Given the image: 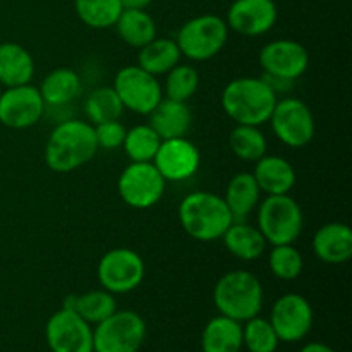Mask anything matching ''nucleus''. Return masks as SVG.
I'll return each mask as SVG.
<instances>
[{"instance_id": "nucleus-29", "label": "nucleus", "mask_w": 352, "mask_h": 352, "mask_svg": "<svg viewBox=\"0 0 352 352\" xmlns=\"http://www.w3.org/2000/svg\"><path fill=\"white\" fill-rule=\"evenodd\" d=\"M82 110L86 120L96 126L107 120H119L126 109L112 86H98L86 96Z\"/></svg>"}, {"instance_id": "nucleus-25", "label": "nucleus", "mask_w": 352, "mask_h": 352, "mask_svg": "<svg viewBox=\"0 0 352 352\" xmlns=\"http://www.w3.org/2000/svg\"><path fill=\"white\" fill-rule=\"evenodd\" d=\"M38 89H40L45 105L65 107L78 98L82 85L81 78L74 69L57 67L45 76Z\"/></svg>"}, {"instance_id": "nucleus-16", "label": "nucleus", "mask_w": 352, "mask_h": 352, "mask_svg": "<svg viewBox=\"0 0 352 352\" xmlns=\"http://www.w3.org/2000/svg\"><path fill=\"white\" fill-rule=\"evenodd\" d=\"M153 165L167 182H184L199 170L201 153L186 136L162 140Z\"/></svg>"}, {"instance_id": "nucleus-1", "label": "nucleus", "mask_w": 352, "mask_h": 352, "mask_svg": "<svg viewBox=\"0 0 352 352\" xmlns=\"http://www.w3.org/2000/svg\"><path fill=\"white\" fill-rule=\"evenodd\" d=\"M96 153L98 143L93 124L81 119H67L52 129L43 158L50 170L69 174L89 164Z\"/></svg>"}, {"instance_id": "nucleus-7", "label": "nucleus", "mask_w": 352, "mask_h": 352, "mask_svg": "<svg viewBox=\"0 0 352 352\" xmlns=\"http://www.w3.org/2000/svg\"><path fill=\"white\" fill-rule=\"evenodd\" d=\"M146 340V322L131 309H117L93 327V352H138Z\"/></svg>"}, {"instance_id": "nucleus-33", "label": "nucleus", "mask_w": 352, "mask_h": 352, "mask_svg": "<svg viewBox=\"0 0 352 352\" xmlns=\"http://www.w3.org/2000/svg\"><path fill=\"white\" fill-rule=\"evenodd\" d=\"M199 72L195 65L181 64L165 74V85L162 86L165 98L177 100V102L188 103L196 95L199 88Z\"/></svg>"}, {"instance_id": "nucleus-15", "label": "nucleus", "mask_w": 352, "mask_h": 352, "mask_svg": "<svg viewBox=\"0 0 352 352\" xmlns=\"http://www.w3.org/2000/svg\"><path fill=\"white\" fill-rule=\"evenodd\" d=\"M263 74L296 82L309 67V52L291 38L272 40L263 45L258 55Z\"/></svg>"}, {"instance_id": "nucleus-20", "label": "nucleus", "mask_w": 352, "mask_h": 352, "mask_svg": "<svg viewBox=\"0 0 352 352\" xmlns=\"http://www.w3.org/2000/svg\"><path fill=\"white\" fill-rule=\"evenodd\" d=\"M150 126L162 140L182 138L189 133L192 124V112L186 102L162 98V102L150 112Z\"/></svg>"}, {"instance_id": "nucleus-39", "label": "nucleus", "mask_w": 352, "mask_h": 352, "mask_svg": "<svg viewBox=\"0 0 352 352\" xmlns=\"http://www.w3.org/2000/svg\"><path fill=\"white\" fill-rule=\"evenodd\" d=\"M0 93H2V86H0Z\"/></svg>"}, {"instance_id": "nucleus-8", "label": "nucleus", "mask_w": 352, "mask_h": 352, "mask_svg": "<svg viewBox=\"0 0 352 352\" xmlns=\"http://www.w3.org/2000/svg\"><path fill=\"white\" fill-rule=\"evenodd\" d=\"M146 265L140 253L129 248H113L107 251L96 267V278L105 291L117 294H129L136 291L144 280Z\"/></svg>"}, {"instance_id": "nucleus-34", "label": "nucleus", "mask_w": 352, "mask_h": 352, "mask_svg": "<svg viewBox=\"0 0 352 352\" xmlns=\"http://www.w3.org/2000/svg\"><path fill=\"white\" fill-rule=\"evenodd\" d=\"M268 268L278 280L291 282L302 274L305 258L294 244H278L268 253Z\"/></svg>"}, {"instance_id": "nucleus-22", "label": "nucleus", "mask_w": 352, "mask_h": 352, "mask_svg": "<svg viewBox=\"0 0 352 352\" xmlns=\"http://www.w3.org/2000/svg\"><path fill=\"white\" fill-rule=\"evenodd\" d=\"M34 78V58L23 45L0 43V86L30 85Z\"/></svg>"}, {"instance_id": "nucleus-31", "label": "nucleus", "mask_w": 352, "mask_h": 352, "mask_svg": "<svg viewBox=\"0 0 352 352\" xmlns=\"http://www.w3.org/2000/svg\"><path fill=\"white\" fill-rule=\"evenodd\" d=\"M74 10L91 30H107L116 26L124 9L120 0H74Z\"/></svg>"}, {"instance_id": "nucleus-2", "label": "nucleus", "mask_w": 352, "mask_h": 352, "mask_svg": "<svg viewBox=\"0 0 352 352\" xmlns=\"http://www.w3.org/2000/svg\"><path fill=\"white\" fill-rule=\"evenodd\" d=\"M278 96L263 78H234L223 88L220 105L226 116L243 126H263L268 122Z\"/></svg>"}, {"instance_id": "nucleus-27", "label": "nucleus", "mask_w": 352, "mask_h": 352, "mask_svg": "<svg viewBox=\"0 0 352 352\" xmlns=\"http://www.w3.org/2000/svg\"><path fill=\"white\" fill-rule=\"evenodd\" d=\"M113 28L124 43L138 50L158 36L157 23L146 9H124Z\"/></svg>"}, {"instance_id": "nucleus-24", "label": "nucleus", "mask_w": 352, "mask_h": 352, "mask_svg": "<svg viewBox=\"0 0 352 352\" xmlns=\"http://www.w3.org/2000/svg\"><path fill=\"white\" fill-rule=\"evenodd\" d=\"M261 191L258 188L251 172H237L232 175L226 188V195L222 196L227 208L232 213V219L241 222L246 220L256 210L260 203Z\"/></svg>"}, {"instance_id": "nucleus-14", "label": "nucleus", "mask_w": 352, "mask_h": 352, "mask_svg": "<svg viewBox=\"0 0 352 352\" xmlns=\"http://www.w3.org/2000/svg\"><path fill=\"white\" fill-rule=\"evenodd\" d=\"M45 105L36 86H10L0 93V124L9 129H30L43 117Z\"/></svg>"}, {"instance_id": "nucleus-6", "label": "nucleus", "mask_w": 352, "mask_h": 352, "mask_svg": "<svg viewBox=\"0 0 352 352\" xmlns=\"http://www.w3.org/2000/svg\"><path fill=\"white\" fill-rule=\"evenodd\" d=\"M226 19L215 14H201L186 21L177 31L175 43L182 57L191 62H206L219 55L229 40Z\"/></svg>"}, {"instance_id": "nucleus-21", "label": "nucleus", "mask_w": 352, "mask_h": 352, "mask_svg": "<svg viewBox=\"0 0 352 352\" xmlns=\"http://www.w3.org/2000/svg\"><path fill=\"white\" fill-rule=\"evenodd\" d=\"M226 250L241 261H256L267 253L268 243L256 226H251L246 220H234L229 229L220 237Z\"/></svg>"}, {"instance_id": "nucleus-32", "label": "nucleus", "mask_w": 352, "mask_h": 352, "mask_svg": "<svg viewBox=\"0 0 352 352\" xmlns=\"http://www.w3.org/2000/svg\"><path fill=\"white\" fill-rule=\"evenodd\" d=\"M162 138L150 124H138L126 131L122 150L131 162H153Z\"/></svg>"}, {"instance_id": "nucleus-4", "label": "nucleus", "mask_w": 352, "mask_h": 352, "mask_svg": "<svg viewBox=\"0 0 352 352\" xmlns=\"http://www.w3.org/2000/svg\"><path fill=\"white\" fill-rule=\"evenodd\" d=\"M213 302L219 309V315L244 323L260 315L263 309V285L253 272H227L213 287Z\"/></svg>"}, {"instance_id": "nucleus-18", "label": "nucleus", "mask_w": 352, "mask_h": 352, "mask_svg": "<svg viewBox=\"0 0 352 352\" xmlns=\"http://www.w3.org/2000/svg\"><path fill=\"white\" fill-rule=\"evenodd\" d=\"M251 174L260 191L267 196L291 195L298 181L296 168L280 155H263L260 160L254 162V170Z\"/></svg>"}, {"instance_id": "nucleus-9", "label": "nucleus", "mask_w": 352, "mask_h": 352, "mask_svg": "<svg viewBox=\"0 0 352 352\" xmlns=\"http://www.w3.org/2000/svg\"><path fill=\"white\" fill-rule=\"evenodd\" d=\"M268 122L275 138L289 148H305L315 138V116L308 103L296 96L278 98Z\"/></svg>"}, {"instance_id": "nucleus-12", "label": "nucleus", "mask_w": 352, "mask_h": 352, "mask_svg": "<svg viewBox=\"0 0 352 352\" xmlns=\"http://www.w3.org/2000/svg\"><path fill=\"white\" fill-rule=\"evenodd\" d=\"M268 320L280 342L294 344L308 337V333L311 332L315 313L311 302L305 296L289 292L274 302Z\"/></svg>"}, {"instance_id": "nucleus-38", "label": "nucleus", "mask_w": 352, "mask_h": 352, "mask_svg": "<svg viewBox=\"0 0 352 352\" xmlns=\"http://www.w3.org/2000/svg\"><path fill=\"white\" fill-rule=\"evenodd\" d=\"M153 0H120L122 9H146Z\"/></svg>"}, {"instance_id": "nucleus-37", "label": "nucleus", "mask_w": 352, "mask_h": 352, "mask_svg": "<svg viewBox=\"0 0 352 352\" xmlns=\"http://www.w3.org/2000/svg\"><path fill=\"white\" fill-rule=\"evenodd\" d=\"M299 352H337V351L332 349V347L327 346V344L323 342H309L306 344L305 347H301V351Z\"/></svg>"}, {"instance_id": "nucleus-35", "label": "nucleus", "mask_w": 352, "mask_h": 352, "mask_svg": "<svg viewBox=\"0 0 352 352\" xmlns=\"http://www.w3.org/2000/svg\"><path fill=\"white\" fill-rule=\"evenodd\" d=\"M278 344L280 340L268 318L258 315L243 323V347L250 352H275Z\"/></svg>"}, {"instance_id": "nucleus-19", "label": "nucleus", "mask_w": 352, "mask_h": 352, "mask_svg": "<svg viewBox=\"0 0 352 352\" xmlns=\"http://www.w3.org/2000/svg\"><path fill=\"white\" fill-rule=\"evenodd\" d=\"M313 251L327 265H344L352 258V230L347 223L329 222L313 236Z\"/></svg>"}, {"instance_id": "nucleus-17", "label": "nucleus", "mask_w": 352, "mask_h": 352, "mask_svg": "<svg viewBox=\"0 0 352 352\" xmlns=\"http://www.w3.org/2000/svg\"><path fill=\"white\" fill-rule=\"evenodd\" d=\"M278 19L275 0H234L227 9L229 30L246 38L267 34Z\"/></svg>"}, {"instance_id": "nucleus-10", "label": "nucleus", "mask_w": 352, "mask_h": 352, "mask_svg": "<svg viewBox=\"0 0 352 352\" xmlns=\"http://www.w3.org/2000/svg\"><path fill=\"white\" fill-rule=\"evenodd\" d=\"M167 181L153 162H131L119 175L117 191L129 208L148 210L162 201Z\"/></svg>"}, {"instance_id": "nucleus-36", "label": "nucleus", "mask_w": 352, "mask_h": 352, "mask_svg": "<svg viewBox=\"0 0 352 352\" xmlns=\"http://www.w3.org/2000/svg\"><path fill=\"white\" fill-rule=\"evenodd\" d=\"M95 136L98 143V150H117L122 148L124 138H126V127L120 120H107V122L96 124Z\"/></svg>"}, {"instance_id": "nucleus-30", "label": "nucleus", "mask_w": 352, "mask_h": 352, "mask_svg": "<svg viewBox=\"0 0 352 352\" xmlns=\"http://www.w3.org/2000/svg\"><path fill=\"white\" fill-rule=\"evenodd\" d=\"M229 148L239 160L254 164L263 155H267L268 143L263 131L258 126L236 124V127L229 134Z\"/></svg>"}, {"instance_id": "nucleus-28", "label": "nucleus", "mask_w": 352, "mask_h": 352, "mask_svg": "<svg viewBox=\"0 0 352 352\" xmlns=\"http://www.w3.org/2000/svg\"><path fill=\"white\" fill-rule=\"evenodd\" d=\"M182 55L172 38H153L138 52V65L153 76H165L181 62Z\"/></svg>"}, {"instance_id": "nucleus-5", "label": "nucleus", "mask_w": 352, "mask_h": 352, "mask_svg": "<svg viewBox=\"0 0 352 352\" xmlns=\"http://www.w3.org/2000/svg\"><path fill=\"white\" fill-rule=\"evenodd\" d=\"M258 229L270 246L294 244L305 229V215L291 195L267 196L256 206Z\"/></svg>"}, {"instance_id": "nucleus-23", "label": "nucleus", "mask_w": 352, "mask_h": 352, "mask_svg": "<svg viewBox=\"0 0 352 352\" xmlns=\"http://www.w3.org/2000/svg\"><path fill=\"white\" fill-rule=\"evenodd\" d=\"M203 352H241L243 351V323L217 315L201 332Z\"/></svg>"}, {"instance_id": "nucleus-26", "label": "nucleus", "mask_w": 352, "mask_h": 352, "mask_svg": "<svg viewBox=\"0 0 352 352\" xmlns=\"http://www.w3.org/2000/svg\"><path fill=\"white\" fill-rule=\"evenodd\" d=\"M62 308L74 309L91 327L98 325L100 322L107 320L119 309L117 308L116 296L112 292L105 291V289H96V291L85 292V294L69 296L62 302Z\"/></svg>"}, {"instance_id": "nucleus-11", "label": "nucleus", "mask_w": 352, "mask_h": 352, "mask_svg": "<svg viewBox=\"0 0 352 352\" xmlns=\"http://www.w3.org/2000/svg\"><path fill=\"white\" fill-rule=\"evenodd\" d=\"M112 88L119 95L124 109L138 116H150L164 98V89L157 76L146 72L138 64L119 69Z\"/></svg>"}, {"instance_id": "nucleus-3", "label": "nucleus", "mask_w": 352, "mask_h": 352, "mask_svg": "<svg viewBox=\"0 0 352 352\" xmlns=\"http://www.w3.org/2000/svg\"><path fill=\"white\" fill-rule=\"evenodd\" d=\"M177 215L182 230L199 243L220 239L234 222L222 196L210 191H195L184 196L179 203Z\"/></svg>"}, {"instance_id": "nucleus-13", "label": "nucleus", "mask_w": 352, "mask_h": 352, "mask_svg": "<svg viewBox=\"0 0 352 352\" xmlns=\"http://www.w3.org/2000/svg\"><path fill=\"white\" fill-rule=\"evenodd\" d=\"M45 340L52 352H93V327L74 309L60 308L45 325Z\"/></svg>"}]
</instances>
